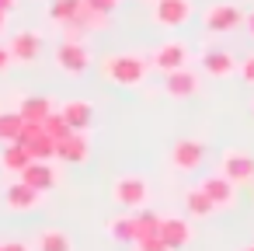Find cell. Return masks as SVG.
Returning a JSON list of instances; mask_svg holds the SVG:
<instances>
[{"label": "cell", "mask_w": 254, "mask_h": 251, "mask_svg": "<svg viewBox=\"0 0 254 251\" xmlns=\"http://www.w3.org/2000/svg\"><path fill=\"white\" fill-rule=\"evenodd\" d=\"M101 74L119 87H139L150 74V63L136 53H112L101 60Z\"/></svg>", "instance_id": "obj_1"}, {"label": "cell", "mask_w": 254, "mask_h": 251, "mask_svg": "<svg viewBox=\"0 0 254 251\" xmlns=\"http://www.w3.org/2000/svg\"><path fill=\"white\" fill-rule=\"evenodd\" d=\"M112 199H115V206L136 213V209L146 206V199H150V185H146L143 174H122V178H115V185H112Z\"/></svg>", "instance_id": "obj_2"}, {"label": "cell", "mask_w": 254, "mask_h": 251, "mask_svg": "<svg viewBox=\"0 0 254 251\" xmlns=\"http://www.w3.org/2000/svg\"><path fill=\"white\" fill-rule=\"evenodd\" d=\"M56 67L63 70V74H84L87 67H91V53H87V46L84 42H73V39H63L60 46H56Z\"/></svg>", "instance_id": "obj_3"}, {"label": "cell", "mask_w": 254, "mask_h": 251, "mask_svg": "<svg viewBox=\"0 0 254 251\" xmlns=\"http://www.w3.org/2000/svg\"><path fill=\"white\" fill-rule=\"evenodd\" d=\"M219 174H226L233 185H244V181H254V157L247 150H226L219 157Z\"/></svg>", "instance_id": "obj_4"}, {"label": "cell", "mask_w": 254, "mask_h": 251, "mask_svg": "<svg viewBox=\"0 0 254 251\" xmlns=\"http://www.w3.org/2000/svg\"><path fill=\"white\" fill-rule=\"evenodd\" d=\"M191 18V0H157L153 4V21L160 28H181Z\"/></svg>", "instance_id": "obj_5"}, {"label": "cell", "mask_w": 254, "mask_h": 251, "mask_svg": "<svg viewBox=\"0 0 254 251\" xmlns=\"http://www.w3.org/2000/svg\"><path fill=\"white\" fill-rule=\"evenodd\" d=\"M202 161H205V147H202L198 140H178V143L171 147V164H174L178 171H185V174L198 171Z\"/></svg>", "instance_id": "obj_6"}, {"label": "cell", "mask_w": 254, "mask_h": 251, "mask_svg": "<svg viewBox=\"0 0 254 251\" xmlns=\"http://www.w3.org/2000/svg\"><path fill=\"white\" fill-rule=\"evenodd\" d=\"M4 202H7V209H14V213H32V209L42 202V192L32 188L28 181L14 178V181L4 188Z\"/></svg>", "instance_id": "obj_7"}, {"label": "cell", "mask_w": 254, "mask_h": 251, "mask_svg": "<svg viewBox=\"0 0 254 251\" xmlns=\"http://www.w3.org/2000/svg\"><path fill=\"white\" fill-rule=\"evenodd\" d=\"M18 178H21V181H28L32 188H39L42 195H46V192H53V188L60 185V171L53 167V161H32Z\"/></svg>", "instance_id": "obj_8"}, {"label": "cell", "mask_w": 254, "mask_h": 251, "mask_svg": "<svg viewBox=\"0 0 254 251\" xmlns=\"http://www.w3.org/2000/svg\"><path fill=\"white\" fill-rule=\"evenodd\" d=\"M160 74H171V70H181L188 67V46L185 42H164L153 49V60H150Z\"/></svg>", "instance_id": "obj_9"}, {"label": "cell", "mask_w": 254, "mask_h": 251, "mask_svg": "<svg viewBox=\"0 0 254 251\" xmlns=\"http://www.w3.org/2000/svg\"><path fill=\"white\" fill-rule=\"evenodd\" d=\"M87 157H91L87 133H70V136H63L56 143V161H63V164H84Z\"/></svg>", "instance_id": "obj_10"}, {"label": "cell", "mask_w": 254, "mask_h": 251, "mask_svg": "<svg viewBox=\"0 0 254 251\" xmlns=\"http://www.w3.org/2000/svg\"><path fill=\"white\" fill-rule=\"evenodd\" d=\"M160 241L171 248V251H181L191 244V223L185 216H164L160 220Z\"/></svg>", "instance_id": "obj_11"}, {"label": "cell", "mask_w": 254, "mask_h": 251, "mask_svg": "<svg viewBox=\"0 0 254 251\" xmlns=\"http://www.w3.org/2000/svg\"><path fill=\"white\" fill-rule=\"evenodd\" d=\"M240 21H244V14H240V7H233V4H216V7L205 11V28L216 32V35L240 28Z\"/></svg>", "instance_id": "obj_12"}, {"label": "cell", "mask_w": 254, "mask_h": 251, "mask_svg": "<svg viewBox=\"0 0 254 251\" xmlns=\"http://www.w3.org/2000/svg\"><path fill=\"white\" fill-rule=\"evenodd\" d=\"M60 115L66 119V126L73 133H87L91 122H94V105L91 101H80V98H70V101L60 105Z\"/></svg>", "instance_id": "obj_13"}, {"label": "cell", "mask_w": 254, "mask_h": 251, "mask_svg": "<svg viewBox=\"0 0 254 251\" xmlns=\"http://www.w3.org/2000/svg\"><path fill=\"white\" fill-rule=\"evenodd\" d=\"M195 91H198V77H195L188 67L164 74V94H167V98H191Z\"/></svg>", "instance_id": "obj_14"}, {"label": "cell", "mask_w": 254, "mask_h": 251, "mask_svg": "<svg viewBox=\"0 0 254 251\" xmlns=\"http://www.w3.org/2000/svg\"><path fill=\"white\" fill-rule=\"evenodd\" d=\"M7 49H11L14 63H35V60L42 56V39H39L35 32H18V35L7 42Z\"/></svg>", "instance_id": "obj_15"}, {"label": "cell", "mask_w": 254, "mask_h": 251, "mask_svg": "<svg viewBox=\"0 0 254 251\" xmlns=\"http://www.w3.org/2000/svg\"><path fill=\"white\" fill-rule=\"evenodd\" d=\"M202 192L216 202V209H230L233 199H237V185H233L226 174H212V178H205V181H202Z\"/></svg>", "instance_id": "obj_16"}, {"label": "cell", "mask_w": 254, "mask_h": 251, "mask_svg": "<svg viewBox=\"0 0 254 251\" xmlns=\"http://www.w3.org/2000/svg\"><path fill=\"white\" fill-rule=\"evenodd\" d=\"M32 161H35V157H32V150H28V143H7L4 154H0V164H4V171H11V174H21Z\"/></svg>", "instance_id": "obj_17"}, {"label": "cell", "mask_w": 254, "mask_h": 251, "mask_svg": "<svg viewBox=\"0 0 254 251\" xmlns=\"http://www.w3.org/2000/svg\"><path fill=\"white\" fill-rule=\"evenodd\" d=\"M18 112H21V119H25V122H46L56 108H53V101H49V98H42V94H28V98H21Z\"/></svg>", "instance_id": "obj_18"}, {"label": "cell", "mask_w": 254, "mask_h": 251, "mask_svg": "<svg viewBox=\"0 0 254 251\" xmlns=\"http://www.w3.org/2000/svg\"><path fill=\"white\" fill-rule=\"evenodd\" d=\"M202 67H205V74H212V77H230V74L237 70V63H233V56H230L226 49H205V53H202Z\"/></svg>", "instance_id": "obj_19"}, {"label": "cell", "mask_w": 254, "mask_h": 251, "mask_svg": "<svg viewBox=\"0 0 254 251\" xmlns=\"http://www.w3.org/2000/svg\"><path fill=\"white\" fill-rule=\"evenodd\" d=\"M185 209H188V216L205 220V216L216 213V202H212V199L202 192V185H198V188H188V192H185Z\"/></svg>", "instance_id": "obj_20"}, {"label": "cell", "mask_w": 254, "mask_h": 251, "mask_svg": "<svg viewBox=\"0 0 254 251\" xmlns=\"http://www.w3.org/2000/svg\"><path fill=\"white\" fill-rule=\"evenodd\" d=\"M108 237L119 241V244H136V216L126 213V216L108 220Z\"/></svg>", "instance_id": "obj_21"}, {"label": "cell", "mask_w": 254, "mask_h": 251, "mask_svg": "<svg viewBox=\"0 0 254 251\" xmlns=\"http://www.w3.org/2000/svg\"><path fill=\"white\" fill-rule=\"evenodd\" d=\"M35 251H73V241L66 230H42L35 237Z\"/></svg>", "instance_id": "obj_22"}, {"label": "cell", "mask_w": 254, "mask_h": 251, "mask_svg": "<svg viewBox=\"0 0 254 251\" xmlns=\"http://www.w3.org/2000/svg\"><path fill=\"white\" fill-rule=\"evenodd\" d=\"M132 216H136V241L160 234V220H164L160 213H153V209H146V206H143V209H136Z\"/></svg>", "instance_id": "obj_23"}, {"label": "cell", "mask_w": 254, "mask_h": 251, "mask_svg": "<svg viewBox=\"0 0 254 251\" xmlns=\"http://www.w3.org/2000/svg\"><path fill=\"white\" fill-rule=\"evenodd\" d=\"M21 129H25L21 112H0V140H4V143H18Z\"/></svg>", "instance_id": "obj_24"}, {"label": "cell", "mask_w": 254, "mask_h": 251, "mask_svg": "<svg viewBox=\"0 0 254 251\" xmlns=\"http://www.w3.org/2000/svg\"><path fill=\"white\" fill-rule=\"evenodd\" d=\"M108 18H112V14H101V11H91L87 4H80V11H77V18H73L70 25H77V28H84V32H98V28H108Z\"/></svg>", "instance_id": "obj_25"}, {"label": "cell", "mask_w": 254, "mask_h": 251, "mask_svg": "<svg viewBox=\"0 0 254 251\" xmlns=\"http://www.w3.org/2000/svg\"><path fill=\"white\" fill-rule=\"evenodd\" d=\"M28 150H32V157L35 161H56V140L42 129V133H35L32 140H28Z\"/></svg>", "instance_id": "obj_26"}, {"label": "cell", "mask_w": 254, "mask_h": 251, "mask_svg": "<svg viewBox=\"0 0 254 251\" xmlns=\"http://www.w3.org/2000/svg\"><path fill=\"white\" fill-rule=\"evenodd\" d=\"M80 4H84V0H53V4H49V21H56V25L73 21L77 11H80Z\"/></svg>", "instance_id": "obj_27"}, {"label": "cell", "mask_w": 254, "mask_h": 251, "mask_svg": "<svg viewBox=\"0 0 254 251\" xmlns=\"http://www.w3.org/2000/svg\"><path fill=\"white\" fill-rule=\"evenodd\" d=\"M42 129H46V133H49V136H53V140H56V143H60V140H63V136H70V133H73V129H70V126H66V119H63V115H60V108H56V112H53V115H49V119H46V122H42Z\"/></svg>", "instance_id": "obj_28"}, {"label": "cell", "mask_w": 254, "mask_h": 251, "mask_svg": "<svg viewBox=\"0 0 254 251\" xmlns=\"http://www.w3.org/2000/svg\"><path fill=\"white\" fill-rule=\"evenodd\" d=\"M132 248H136V251H171V248L160 241V234H153V237H143V241H136Z\"/></svg>", "instance_id": "obj_29"}, {"label": "cell", "mask_w": 254, "mask_h": 251, "mask_svg": "<svg viewBox=\"0 0 254 251\" xmlns=\"http://www.w3.org/2000/svg\"><path fill=\"white\" fill-rule=\"evenodd\" d=\"M84 4H87L91 11H101V14H112V11L119 7V0H84Z\"/></svg>", "instance_id": "obj_30"}, {"label": "cell", "mask_w": 254, "mask_h": 251, "mask_svg": "<svg viewBox=\"0 0 254 251\" xmlns=\"http://www.w3.org/2000/svg\"><path fill=\"white\" fill-rule=\"evenodd\" d=\"M240 77H244L247 84H254V56H247V60L240 63Z\"/></svg>", "instance_id": "obj_31"}, {"label": "cell", "mask_w": 254, "mask_h": 251, "mask_svg": "<svg viewBox=\"0 0 254 251\" xmlns=\"http://www.w3.org/2000/svg\"><path fill=\"white\" fill-rule=\"evenodd\" d=\"M11 63H14V56H11V49H7V46H0V74H4V70H7Z\"/></svg>", "instance_id": "obj_32"}, {"label": "cell", "mask_w": 254, "mask_h": 251, "mask_svg": "<svg viewBox=\"0 0 254 251\" xmlns=\"http://www.w3.org/2000/svg\"><path fill=\"white\" fill-rule=\"evenodd\" d=\"M4 251H35V248L25 241H4Z\"/></svg>", "instance_id": "obj_33"}, {"label": "cell", "mask_w": 254, "mask_h": 251, "mask_svg": "<svg viewBox=\"0 0 254 251\" xmlns=\"http://www.w3.org/2000/svg\"><path fill=\"white\" fill-rule=\"evenodd\" d=\"M14 7H18V0H0V11H7V14H11Z\"/></svg>", "instance_id": "obj_34"}, {"label": "cell", "mask_w": 254, "mask_h": 251, "mask_svg": "<svg viewBox=\"0 0 254 251\" xmlns=\"http://www.w3.org/2000/svg\"><path fill=\"white\" fill-rule=\"evenodd\" d=\"M244 25H247V32H251V35H254V11H251V14H247V18H244Z\"/></svg>", "instance_id": "obj_35"}, {"label": "cell", "mask_w": 254, "mask_h": 251, "mask_svg": "<svg viewBox=\"0 0 254 251\" xmlns=\"http://www.w3.org/2000/svg\"><path fill=\"white\" fill-rule=\"evenodd\" d=\"M7 28V11H0V32Z\"/></svg>", "instance_id": "obj_36"}, {"label": "cell", "mask_w": 254, "mask_h": 251, "mask_svg": "<svg viewBox=\"0 0 254 251\" xmlns=\"http://www.w3.org/2000/svg\"><path fill=\"white\" fill-rule=\"evenodd\" d=\"M240 251H254V244H247V248H240Z\"/></svg>", "instance_id": "obj_37"}, {"label": "cell", "mask_w": 254, "mask_h": 251, "mask_svg": "<svg viewBox=\"0 0 254 251\" xmlns=\"http://www.w3.org/2000/svg\"><path fill=\"white\" fill-rule=\"evenodd\" d=\"M0 251H4V241H0Z\"/></svg>", "instance_id": "obj_38"}, {"label": "cell", "mask_w": 254, "mask_h": 251, "mask_svg": "<svg viewBox=\"0 0 254 251\" xmlns=\"http://www.w3.org/2000/svg\"><path fill=\"white\" fill-rule=\"evenodd\" d=\"M251 112H254V105H251Z\"/></svg>", "instance_id": "obj_39"}]
</instances>
